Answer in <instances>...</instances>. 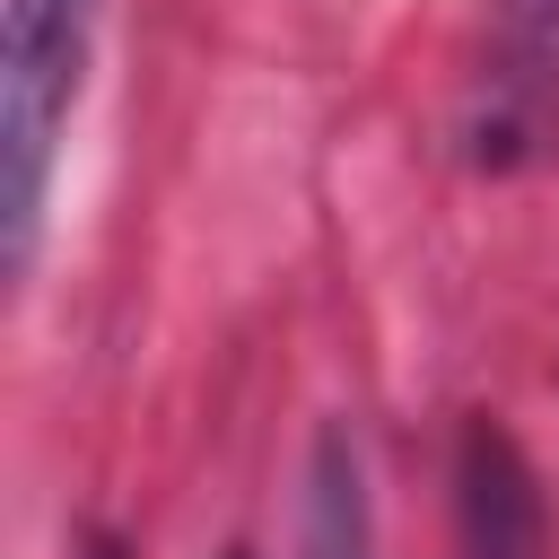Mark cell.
<instances>
[{
    "label": "cell",
    "instance_id": "cell-1",
    "mask_svg": "<svg viewBox=\"0 0 559 559\" xmlns=\"http://www.w3.org/2000/svg\"><path fill=\"white\" fill-rule=\"evenodd\" d=\"M87 44H96V0H9L0 26V271L9 280H26L35 262L52 157L87 87Z\"/></svg>",
    "mask_w": 559,
    "mask_h": 559
},
{
    "label": "cell",
    "instance_id": "cell-2",
    "mask_svg": "<svg viewBox=\"0 0 559 559\" xmlns=\"http://www.w3.org/2000/svg\"><path fill=\"white\" fill-rule=\"evenodd\" d=\"M559 148V0H498L472 96V157L515 166Z\"/></svg>",
    "mask_w": 559,
    "mask_h": 559
},
{
    "label": "cell",
    "instance_id": "cell-3",
    "mask_svg": "<svg viewBox=\"0 0 559 559\" xmlns=\"http://www.w3.org/2000/svg\"><path fill=\"white\" fill-rule=\"evenodd\" d=\"M454 515H463V559H542V542H550L542 489H533L515 437L489 419H472L454 445Z\"/></svg>",
    "mask_w": 559,
    "mask_h": 559
},
{
    "label": "cell",
    "instance_id": "cell-4",
    "mask_svg": "<svg viewBox=\"0 0 559 559\" xmlns=\"http://www.w3.org/2000/svg\"><path fill=\"white\" fill-rule=\"evenodd\" d=\"M306 559H376V507H367V463L341 419H323L314 463H306V515H297Z\"/></svg>",
    "mask_w": 559,
    "mask_h": 559
},
{
    "label": "cell",
    "instance_id": "cell-5",
    "mask_svg": "<svg viewBox=\"0 0 559 559\" xmlns=\"http://www.w3.org/2000/svg\"><path fill=\"white\" fill-rule=\"evenodd\" d=\"M79 559H131V550H122L114 533H87V550H79Z\"/></svg>",
    "mask_w": 559,
    "mask_h": 559
},
{
    "label": "cell",
    "instance_id": "cell-6",
    "mask_svg": "<svg viewBox=\"0 0 559 559\" xmlns=\"http://www.w3.org/2000/svg\"><path fill=\"white\" fill-rule=\"evenodd\" d=\"M227 559H245V550H227Z\"/></svg>",
    "mask_w": 559,
    "mask_h": 559
}]
</instances>
